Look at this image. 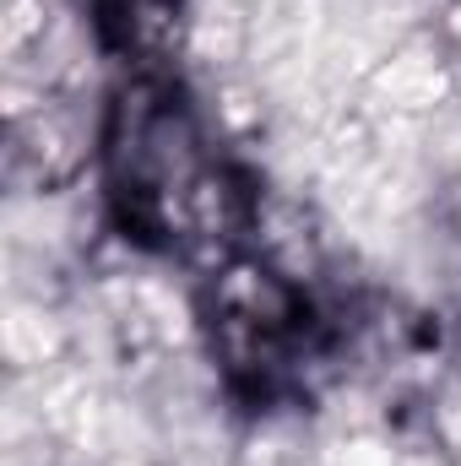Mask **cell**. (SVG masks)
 Listing matches in <instances>:
<instances>
[{
  "label": "cell",
  "mask_w": 461,
  "mask_h": 466,
  "mask_svg": "<svg viewBox=\"0 0 461 466\" xmlns=\"http://www.w3.org/2000/svg\"><path fill=\"white\" fill-rule=\"evenodd\" d=\"M196 315L229 401L261 418L310 407L347 358L343 309L255 249H233L201 271Z\"/></svg>",
  "instance_id": "cell-2"
},
{
  "label": "cell",
  "mask_w": 461,
  "mask_h": 466,
  "mask_svg": "<svg viewBox=\"0 0 461 466\" xmlns=\"http://www.w3.org/2000/svg\"><path fill=\"white\" fill-rule=\"evenodd\" d=\"M98 179L115 233L158 260L218 266L244 249L255 185L169 66H136L104 104Z\"/></svg>",
  "instance_id": "cell-1"
},
{
  "label": "cell",
  "mask_w": 461,
  "mask_h": 466,
  "mask_svg": "<svg viewBox=\"0 0 461 466\" xmlns=\"http://www.w3.org/2000/svg\"><path fill=\"white\" fill-rule=\"evenodd\" d=\"M82 16L104 55L136 66H158L185 22V0H82Z\"/></svg>",
  "instance_id": "cell-3"
}]
</instances>
